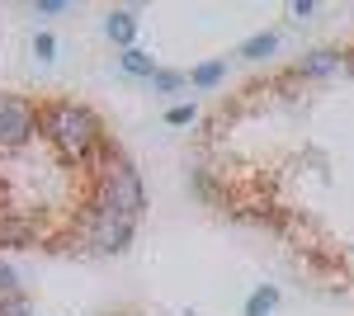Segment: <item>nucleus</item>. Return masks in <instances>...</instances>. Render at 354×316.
I'll return each mask as SVG.
<instances>
[{
  "instance_id": "nucleus-15",
  "label": "nucleus",
  "mask_w": 354,
  "mask_h": 316,
  "mask_svg": "<svg viewBox=\"0 0 354 316\" xmlns=\"http://www.w3.org/2000/svg\"><path fill=\"white\" fill-rule=\"evenodd\" d=\"M19 292V279H15V269L10 264H0V297H15Z\"/></svg>"
},
{
  "instance_id": "nucleus-5",
  "label": "nucleus",
  "mask_w": 354,
  "mask_h": 316,
  "mask_svg": "<svg viewBox=\"0 0 354 316\" xmlns=\"http://www.w3.org/2000/svg\"><path fill=\"white\" fill-rule=\"evenodd\" d=\"M350 71V57L335 53V48H322V53H307L298 62V76H345Z\"/></svg>"
},
{
  "instance_id": "nucleus-9",
  "label": "nucleus",
  "mask_w": 354,
  "mask_h": 316,
  "mask_svg": "<svg viewBox=\"0 0 354 316\" xmlns=\"http://www.w3.org/2000/svg\"><path fill=\"white\" fill-rule=\"evenodd\" d=\"M123 71H128V76H156V57L151 53H142V48H128V53H123Z\"/></svg>"
},
{
  "instance_id": "nucleus-8",
  "label": "nucleus",
  "mask_w": 354,
  "mask_h": 316,
  "mask_svg": "<svg viewBox=\"0 0 354 316\" xmlns=\"http://www.w3.org/2000/svg\"><path fill=\"white\" fill-rule=\"evenodd\" d=\"M222 76H227V57H218V62H203L198 71H189V85H194V90H213Z\"/></svg>"
},
{
  "instance_id": "nucleus-18",
  "label": "nucleus",
  "mask_w": 354,
  "mask_h": 316,
  "mask_svg": "<svg viewBox=\"0 0 354 316\" xmlns=\"http://www.w3.org/2000/svg\"><path fill=\"white\" fill-rule=\"evenodd\" d=\"M288 15H293V19H307V15H317V5H312V0H293Z\"/></svg>"
},
{
  "instance_id": "nucleus-16",
  "label": "nucleus",
  "mask_w": 354,
  "mask_h": 316,
  "mask_svg": "<svg viewBox=\"0 0 354 316\" xmlns=\"http://www.w3.org/2000/svg\"><path fill=\"white\" fill-rule=\"evenodd\" d=\"M33 53H38V62H53V53H57L53 33H38V38H33Z\"/></svg>"
},
{
  "instance_id": "nucleus-2",
  "label": "nucleus",
  "mask_w": 354,
  "mask_h": 316,
  "mask_svg": "<svg viewBox=\"0 0 354 316\" xmlns=\"http://www.w3.org/2000/svg\"><path fill=\"white\" fill-rule=\"evenodd\" d=\"M100 203L113 212H123V217H142L147 212V194H142V180H137L133 165H123V160H113L100 170Z\"/></svg>"
},
{
  "instance_id": "nucleus-10",
  "label": "nucleus",
  "mask_w": 354,
  "mask_h": 316,
  "mask_svg": "<svg viewBox=\"0 0 354 316\" xmlns=\"http://www.w3.org/2000/svg\"><path fill=\"white\" fill-rule=\"evenodd\" d=\"M185 85H189V71H161V66H156L151 95H175V90H185Z\"/></svg>"
},
{
  "instance_id": "nucleus-14",
  "label": "nucleus",
  "mask_w": 354,
  "mask_h": 316,
  "mask_svg": "<svg viewBox=\"0 0 354 316\" xmlns=\"http://www.w3.org/2000/svg\"><path fill=\"white\" fill-rule=\"evenodd\" d=\"M0 316H28V302L15 292V297H0Z\"/></svg>"
},
{
  "instance_id": "nucleus-4",
  "label": "nucleus",
  "mask_w": 354,
  "mask_h": 316,
  "mask_svg": "<svg viewBox=\"0 0 354 316\" xmlns=\"http://www.w3.org/2000/svg\"><path fill=\"white\" fill-rule=\"evenodd\" d=\"M38 132V113L24 95H0V147L5 151H19L28 137Z\"/></svg>"
},
{
  "instance_id": "nucleus-6",
  "label": "nucleus",
  "mask_w": 354,
  "mask_h": 316,
  "mask_svg": "<svg viewBox=\"0 0 354 316\" xmlns=\"http://www.w3.org/2000/svg\"><path fill=\"white\" fill-rule=\"evenodd\" d=\"M104 33H109L113 43L128 53V48H133V38H137V15H133V10H113L109 19H104Z\"/></svg>"
},
{
  "instance_id": "nucleus-11",
  "label": "nucleus",
  "mask_w": 354,
  "mask_h": 316,
  "mask_svg": "<svg viewBox=\"0 0 354 316\" xmlns=\"http://www.w3.org/2000/svg\"><path fill=\"white\" fill-rule=\"evenodd\" d=\"M274 48H279V38H274V33H255V38H245V43H241V57L260 62V57H270Z\"/></svg>"
},
{
  "instance_id": "nucleus-7",
  "label": "nucleus",
  "mask_w": 354,
  "mask_h": 316,
  "mask_svg": "<svg viewBox=\"0 0 354 316\" xmlns=\"http://www.w3.org/2000/svg\"><path fill=\"white\" fill-rule=\"evenodd\" d=\"M38 227L28 217H0V245H33Z\"/></svg>"
},
{
  "instance_id": "nucleus-17",
  "label": "nucleus",
  "mask_w": 354,
  "mask_h": 316,
  "mask_svg": "<svg viewBox=\"0 0 354 316\" xmlns=\"http://www.w3.org/2000/svg\"><path fill=\"white\" fill-rule=\"evenodd\" d=\"M62 10H66V0H38V5H33V15H48V19L62 15Z\"/></svg>"
},
{
  "instance_id": "nucleus-13",
  "label": "nucleus",
  "mask_w": 354,
  "mask_h": 316,
  "mask_svg": "<svg viewBox=\"0 0 354 316\" xmlns=\"http://www.w3.org/2000/svg\"><path fill=\"white\" fill-rule=\"evenodd\" d=\"M194 118H198V109H194V104H175L170 113H165V123H170V128H189Z\"/></svg>"
},
{
  "instance_id": "nucleus-1",
  "label": "nucleus",
  "mask_w": 354,
  "mask_h": 316,
  "mask_svg": "<svg viewBox=\"0 0 354 316\" xmlns=\"http://www.w3.org/2000/svg\"><path fill=\"white\" fill-rule=\"evenodd\" d=\"M43 132H48V137H53V142H57V147H62L71 160H90V151L104 142L100 118H95L85 104H66V100L43 113Z\"/></svg>"
},
{
  "instance_id": "nucleus-3",
  "label": "nucleus",
  "mask_w": 354,
  "mask_h": 316,
  "mask_svg": "<svg viewBox=\"0 0 354 316\" xmlns=\"http://www.w3.org/2000/svg\"><path fill=\"white\" fill-rule=\"evenodd\" d=\"M133 217H123V212L104 208V203H95V212L85 217V241H90V250H104V255H118L128 241H133Z\"/></svg>"
},
{
  "instance_id": "nucleus-12",
  "label": "nucleus",
  "mask_w": 354,
  "mask_h": 316,
  "mask_svg": "<svg viewBox=\"0 0 354 316\" xmlns=\"http://www.w3.org/2000/svg\"><path fill=\"white\" fill-rule=\"evenodd\" d=\"M274 302H279V292H274V288H255V292H250V302H245V316H270Z\"/></svg>"
}]
</instances>
